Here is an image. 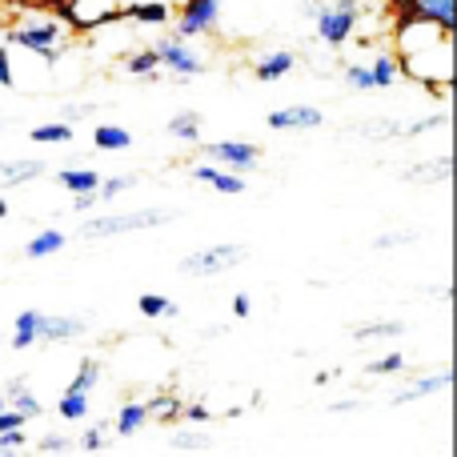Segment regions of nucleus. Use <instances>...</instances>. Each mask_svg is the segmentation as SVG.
<instances>
[{"label": "nucleus", "mask_w": 457, "mask_h": 457, "mask_svg": "<svg viewBox=\"0 0 457 457\" xmlns=\"http://www.w3.org/2000/svg\"><path fill=\"white\" fill-rule=\"evenodd\" d=\"M61 21L77 32L125 24V0H61Z\"/></svg>", "instance_id": "20e7f679"}, {"label": "nucleus", "mask_w": 457, "mask_h": 457, "mask_svg": "<svg viewBox=\"0 0 457 457\" xmlns=\"http://www.w3.org/2000/svg\"><path fill=\"white\" fill-rule=\"evenodd\" d=\"M297 69V53H289V48H281V53H269L257 61V69H253V77L261 80V85H269V80H281L289 77V72Z\"/></svg>", "instance_id": "4468645a"}, {"label": "nucleus", "mask_w": 457, "mask_h": 457, "mask_svg": "<svg viewBox=\"0 0 457 457\" xmlns=\"http://www.w3.org/2000/svg\"><path fill=\"white\" fill-rule=\"evenodd\" d=\"M96 381H101V361H96V357H85L80 370H77V378L69 381V389L72 394H88V389H96Z\"/></svg>", "instance_id": "c756f323"}, {"label": "nucleus", "mask_w": 457, "mask_h": 457, "mask_svg": "<svg viewBox=\"0 0 457 457\" xmlns=\"http://www.w3.org/2000/svg\"><path fill=\"white\" fill-rule=\"evenodd\" d=\"M4 405H8V397H4V394H0V410H4Z\"/></svg>", "instance_id": "5fc2aeb1"}, {"label": "nucleus", "mask_w": 457, "mask_h": 457, "mask_svg": "<svg viewBox=\"0 0 457 457\" xmlns=\"http://www.w3.org/2000/svg\"><path fill=\"white\" fill-rule=\"evenodd\" d=\"M37 317H40V309H24V313H16L12 349H32L37 345Z\"/></svg>", "instance_id": "412c9836"}, {"label": "nucleus", "mask_w": 457, "mask_h": 457, "mask_svg": "<svg viewBox=\"0 0 457 457\" xmlns=\"http://www.w3.org/2000/svg\"><path fill=\"white\" fill-rule=\"evenodd\" d=\"M217 173H221L217 165H193V169H189V177H193L197 185H213V177H217Z\"/></svg>", "instance_id": "09e8293b"}, {"label": "nucleus", "mask_w": 457, "mask_h": 457, "mask_svg": "<svg viewBox=\"0 0 457 457\" xmlns=\"http://www.w3.org/2000/svg\"><path fill=\"white\" fill-rule=\"evenodd\" d=\"M205 157L217 161V165L233 169V173H249V169L261 165V149L249 141H217V145H205Z\"/></svg>", "instance_id": "6e6552de"}, {"label": "nucleus", "mask_w": 457, "mask_h": 457, "mask_svg": "<svg viewBox=\"0 0 457 457\" xmlns=\"http://www.w3.org/2000/svg\"><path fill=\"white\" fill-rule=\"evenodd\" d=\"M96 205H101V197H96V193H72V217L93 213Z\"/></svg>", "instance_id": "a19ab883"}, {"label": "nucleus", "mask_w": 457, "mask_h": 457, "mask_svg": "<svg viewBox=\"0 0 457 457\" xmlns=\"http://www.w3.org/2000/svg\"><path fill=\"white\" fill-rule=\"evenodd\" d=\"M349 133L370 137V141H394V137H402V125H397V120L378 117V120H365V125H353Z\"/></svg>", "instance_id": "bb28decb"}, {"label": "nucleus", "mask_w": 457, "mask_h": 457, "mask_svg": "<svg viewBox=\"0 0 457 457\" xmlns=\"http://www.w3.org/2000/svg\"><path fill=\"white\" fill-rule=\"evenodd\" d=\"M181 413L193 426H209V421H213V410H205V405H181Z\"/></svg>", "instance_id": "a18cd8bd"}, {"label": "nucleus", "mask_w": 457, "mask_h": 457, "mask_svg": "<svg viewBox=\"0 0 457 457\" xmlns=\"http://www.w3.org/2000/svg\"><path fill=\"white\" fill-rule=\"evenodd\" d=\"M80 450H85V453H104V450H109V442H104V429H88V434L80 437Z\"/></svg>", "instance_id": "79ce46f5"}, {"label": "nucleus", "mask_w": 457, "mask_h": 457, "mask_svg": "<svg viewBox=\"0 0 457 457\" xmlns=\"http://www.w3.org/2000/svg\"><path fill=\"white\" fill-rule=\"evenodd\" d=\"M32 145H72L77 141V129L72 125H37L29 133Z\"/></svg>", "instance_id": "5701e85b"}, {"label": "nucleus", "mask_w": 457, "mask_h": 457, "mask_svg": "<svg viewBox=\"0 0 457 457\" xmlns=\"http://www.w3.org/2000/svg\"><path fill=\"white\" fill-rule=\"evenodd\" d=\"M37 453H77V442L64 434H45L37 442Z\"/></svg>", "instance_id": "e433bc0d"}, {"label": "nucleus", "mask_w": 457, "mask_h": 457, "mask_svg": "<svg viewBox=\"0 0 457 457\" xmlns=\"http://www.w3.org/2000/svg\"><path fill=\"white\" fill-rule=\"evenodd\" d=\"M24 445H29V437H24V426L4 429V434H0V453H21Z\"/></svg>", "instance_id": "58836bf2"}, {"label": "nucleus", "mask_w": 457, "mask_h": 457, "mask_svg": "<svg viewBox=\"0 0 457 457\" xmlns=\"http://www.w3.org/2000/svg\"><path fill=\"white\" fill-rule=\"evenodd\" d=\"M389 4H394V12H405V8H410L413 0H389Z\"/></svg>", "instance_id": "603ef678"}, {"label": "nucleus", "mask_w": 457, "mask_h": 457, "mask_svg": "<svg viewBox=\"0 0 457 457\" xmlns=\"http://www.w3.org/2000/svg\"><path fill=\"white\" fill-rule=\"evenodd\" d=\"M249 261V249L245 245H213V249H197L181 261V273L185 277H217L228 273V269L245 265Z\"/></svg>", "instance_id": "423d86ee"}, {"label": "nucleus", "mask_w": 457, "mask_h": 457, "mask_svg": "<svg viewBox=\"0 0 457 457\" xmlns=\"http://www.w3.org/2000/svg\"><path fill=\"white\" fill-rule=\"evenodd\" d=\"M345 85L353 88V93H373V88H378V80H373L370 64H345Z\"/></svg>", "instance_id": "473e14b6"}, {"label": "nucleus", "mask_w": 457, "mask_h": 457, "mask_svg": "<svg viewBox=\"0 0 457 457\" xmlns=\"http://www.w3.org/2000/svg\"><path fill=\"white\" fill-rule=\"evenodd\" d=\"M153 69H161V61H157V48H137V53H129L125 56V72H133V77H145V72H153Z\"/></svg>", "instance_id": "7c9ffc66"}, {"label": "nucleus", "mask_w": 457, "mask_h": 457, "mask_svg": "<svg viewBox=\"0 0 457 457\" xmlns=\"http://www.w3.org/2000/svg\"><path fill=\"white\" fill-rule=\"evenodd\" d=\"M213 189H217V193H225V197H241V193L249 189V185H245V177H241V173H233V169H228V173H217V177H213Z\"/></svg>", "instance_id": "c9c22d12"}, {"label": "nucleus", "mask_w": 457, "mask_h": 457, "mask_svg": "<svg viewBox=\"0 0 457 457\" xmlns=\"http://www.w3.org/2000/svg\"><path fill=\"white\" fill-rule=\"evenodd\" d=\"M269 129H277V133H293V129H321L325 125V112L313 109V104H289V109H273L265 117Z\"/></svg>", "instance_id": "1a4fd4ad"}, {"label": "nucleus", "mask_w": 457, "mask_h": 457, "mask_svg": "<svg viewBox=\"0 0 457 457\" xmlns=\"http://www.w3.org/2000/svg\"><path fill=\"white\" fill-rule=\"evenodd\" d=\"M370 69H373V80H378V88H394L397 77H402V64H397L394 53H378Z\"/></svg>", "instance_id": "393cba45"}, {"label": "nucleus", "mask_w": 457, "mask_h": 457, "mask_svg": "<svg viewBox=\"0 0 457 457\" xmlns=\"http://www.w3.org/2000/svg\"><path fill=\"white\" fill-rule=\"evenodd\" d=\"M329 410H333V413H353V410H357V402H333Z\"/></svg>", "instance_id": "3c124183"}, {"label": "nucleus", "mask_w": 457, "mask_h": 457, "mask_svg": "<svg viewBox=\"0 0 457 457\" xmlns=\"http://www.w3.org/2000/svg\"><path fill=\"white\" fill-rule=\"evenodd\" d=\"M221 21V0H181L177 4V40H193V37H205V32L217 29Z\"/></svg>", "instance_id": "0eeeda50"}, {"label": "nucleus", "mask_w": 457, "mask_h": 457, "mask_svg": "<svg viewBox=\"0 0 457 457\" xmlns=\"http://www.w3.org/2000/svg\"><path fill=\"white\" fill-rule=\"evenodd\" d=\"M405 370V357L397 353H386V357H378V361H370L365 365V373H370V378H389V373H402Z\"/></svg>", "instance_id": "f704fd0d"}, {"label": "nucleus", "mask_w": 457, "mask_h": 457, "mask_svg": "<svg viewBox=\"0 0 457 457\" xmlns=\"http://www.w3.org/2000/svg\"><path fill=\"white\" fill-rule=\"evenodd\" d=\"M405 321H370V325H357L353 337L357 341H389V337H402Z\"/></svg>", "instance_id": "b1692460"}, {"label": "nucleus", "mask_w": 457, "mask_h": 457, "mask_svg": "<svg viewBox=\"0 0 457 457\" xmlns=\"http://www.w3.org/2000/svg\"><path fill=\"white\" fill-rule=\"evenodd\" d=\"M56 413H61L64 421L88 418V394H72V389H64V397H61V405H56Z\"/></svg>", "instance_id": "2f4dec72"}, {"label": "nucleus", "mask_w": 457, "mask_h": 457, "mask_svg": "<svg viewBox=\"0 0 457 457\" xmlns=\"http://www.w3.org/2000/svg\"><path fill=\"white\" fill-rule=\"evenodd\" d=\"M137 181H141V177H137V173L109 177V181H104V177H101V185H96V197H101V201H112V197H120V193H129V189H133Z\"/></svg>", "instance_id": "72a5a7b5"}, {"label": "nucleus", "mask_w": 457, "mask_h": 457, "mask_svg": "<svg viewBox=\"0 0 457 457\" xmlns=\"http://www.w3.org/2000/svg\"><path fill=\"white\" fill-rule=\"evenodd\" d=\"M145 426H149V410H145V402H125L117 410V421H112V429H117L120 437H137Z\"/></svg>", "instance_id": "dca6fc26"}, {"label": "nucleus", "mask_w": 457, "mask_h": 457, "mask_svg": "<svg viewBox=\"0 0 457 457\" xmlns=\"http://www.w3.org/2000/svg\"><path fill=\"white\" fill-rule=\"evenodd\" d=\"M56 181H61V189H69V193H96L101 173H96V169H61Z\"/></svg>", "instance_id": "6ab92c4d"}, {"label": "nucleus", "mask_w": 457, "mask_h": 457, "mask_svg": "<svg viewBox=\"0 0 457 457\" xmlns=\"http://www.w3.org/2000/svg\"><path fill=\"white\" fill-rule=\"evenodd\" d=\"M0 85H4V88H16V77H12V53H8V45H0Z\"/></svg>", "instance_id": "c03bdc74"}, {"label": "nucleus", "mask_w": 457, "mask_h": 457, "mask_svg": "<svg viewBox=\"0 0 457 457\" xmlns=\"http://www.w3.org/2000/svg\"><path fill=\"white\" fill-rule=\"evenodd\" d=\"M169 450H173V453H209V450H213V437L197 434V429H189V434H173Z\"/></svg>", "instance_id": "cd10ccee"}, {"label": "nucleus", "mask_w": 457, "mask_h": 457, "mask_svg": "<svg viewBox=\"0 0 457 457\" xmlns=\"http://www.w3.org/2000/svg\"><path fill=\"white\" fill-rule=\"evenodd\" d=\"M0 217H8V201L4 197H0Z\"/></svg>", "instance_id": "864d4df0"}, {"label": "nucleus", "mask_w": 457, "mask_h": 457, "mask_svg": "<svg viewBox=\"0 0 457 457\" xmlns=\"http://www.w3.org/2000/svg\"><path fill=\"white\" fill-rule=\"evenodd\" d=\"M24 421H29V418H24L21 410H8V405H4V410H0V434H4V429H16V426H24Z\"/></svg>", "instance_id": "49530a36"}, {"label": "nucleus", "mask_w": 457, "mask_h": 457, "mask_svg": "<svg viewBox=\"0 0 457 457\" xmlns=\"http://www.w3.org/2000/svg\"><path fill=\"white\" fill-rule=\"evenodd\" d=\"M405 177H410V181H418V177H426V181H442V185H445V181H450V177H453V157H450V153H442V157H437V161H421V165H413Z\"/></svg>", "instance_id": "aec40b11"}, {"label": "nucleus", "mask_w": 457, "mask_h": 457, "mask_svg": "<svg viewBox=\"0 0 457 457\" xmlns=\"http://www.w3.org/2000/svg\"><path fill=\"white\" fill-rule=\"evenodd\" d=\"M69 241V237L61 233V228H40L37 237H32L29 245H24V257L29 261H40V257H53L56 249H61V245Z\"/></svg>", "instance_id": "a211bd4d"}, {"label": "nucleus", "mask_w": 457, "mask_h": 457, "mask_svg": "<svg viewBox=\"0 0 457 457\" xmlns=\"http://www.w3.org/2000/svg\"><path fill=\"white\" fill-rule=\"evenodd\" d=\"M394 45L402 77L418 80L426 88L450 93L453 88V32H442L437 24L413 16L410 8L394 16Z\"/></svg>", "instance_id": "f257e3e1"}, {"label": "nucleus", "mask_w": 457, "mask_h": 457, "mask_svg": "<svg viewBox=\"0 0 457 457\" xmlns=\"http://www.w3.org/2000/svg\"><path fill=\"white\" fill-rule=\"evenodd\" d=\"M93 145L101 153H125V149H133V133L120 129V125H96L93 129Z\"/></svg>", "instance_id": "f3484780"}, {"label": "nucleus", "mask_w": 457, "mask_h": 457, "mask_svg": "<svg viewBox=\"0 0 457 457\" xmlns=\"http://www.w3.org/2000/svg\"><path fill=\"white\" fill-rule=\"evenodd\" d=\"M125 21L133 24H169L173 4L169 0H125Z\"/></svg>", "instance_id": "f8f14e48"}, {"label": "nucleus", "mask_w": 457, "mask_h": 457, "mask_svg": "<svg viewBox=\"0 0 457 457\" xmlns=\"http://www.w3.org/2000/svg\"><path fill=\"white\" fill-rule=\"evenodd\" d=\"M145 410H149V421H177L181 418V397L177 394H161V397H153V402H145Z\"/></svg>", "instance_id": "a878e982"}, {"label": "nucleus", "mask_w": 457, "mask_h": 457, "mask_svg": "<svg viewBox=\"0 0 457 457\" xmlns=\"http://www.w3.org/2000/svg\"><path fill=\"white\" fill-rule=\"evenodd\" d=\"M445 112H437V117H421L418 125H410V129H402V137H421V133H434V129H445Z\"/></svg>", "instance_id": "ea45409f"}, {"label": "nucleus", "mask_w": 457, "mask_h": 457, "mask_svg": "<svg viewBox=\"0 0 457 457\" xmlns=\"http://www.w3.org/2000/svg\"><path fill=\"white\" fill-rule=\"evenodd\" d=\"M169 133H173L177 141L197 145L201 141V117H197V112H177V117L169 120Z\"/></svg>", "instance_id": "c85d7f7f"}, {"label": "nucleus", "mask_w": 457, "mask_h": 457, "mask_svg": "<svg viewBox=\"0 0 457 457\" xmlns=\"http://www.w3.org/2000/svg\"><path fill=\"white\" fill-rule=\"evenodd\" d=\"M101 112V104H64V120H80V117H93Z\"/></svg>", "instance_id": "de8ad7c7"}, {"label": "nucleus", "mask_w": 457, "mask_h": 457, "mask_svg": "<svg viewBox=\"0 0 457 457\" xmlns=\"http://www.w3.org/2000/svg\"><path fill=\"white\" fill-rule=\"evenodd\" d=\"M413 241H418V233H381L373 241V249H394V245H413Z\"/></svg>", "instance_id": "37998d69"}, {"label": "nucleus", "mask_w": 457, "mask_h": 457, "mask_svg": "<svg viewBox=\"0 0 457 457\" xmlns=\"http://www.w3.org/2000/svg\"><path fill=\"white\" fill-rule=\"evenodd\" d=\"M48 173V161L32 157V161H0V181L12 189V185H29L37 181V177Z\"/></svg>", "instance_id": "ddd939ff"}, {"label": "nucleus", "mask_w": 457, "mask_h": 457, "mask_svg": "<svg viewBox=\"0 0 457 457\" xmlns=\"http://www.w3.org/2000/svg\"><path fill=\"white\" fill-rule=\"evenodd\" d=\"M85 333V321L80 317H61V313H40L37 317V345H56V341H72Z\"/></svg>", "instance_id": "9d476101"}, {"label": "nucleus", "mask_w": 457, "mask_h": 457, "mask_svg": "<svg viewBox=\"0 0 457 457\" xmlns=\"http://www.w3.org/2000/svg\"><path fill=\"white\" fill-rule=\"evenodd\" d=\"M177 221V209H133V213H104L88 217L77 225L80 241H96V237H125V233H145V228H165Z\"/></svg>", "instance_id": "7ed1b4c3"}, {"label": "nucleus", "mask_w": 457, "mask_h": 457, "mask_svg": "<svg viewBox=\"0 0 457 457\" xmlns=\"http://www.w3.org/2000/svg\"><path fill=\"white\" fill-rule=\"evenodd\" d=\"M253 313V297L249 293H237L233 297V317H249Z\"/></svg>", "instance_id": "8fccbe9b"}, {"label": "nucleus", "mask_w": 457, "mask_h": 457, "mask_svg": "<svg viewBox=\"0 0 457 457\" xmlns=\"http://www.w3.org/2000/svg\"><path fill=\"white\" fill-rule=\"evenodd\" d=\"M153 48H157V61H161V69L169 72V80H173V85H185V80H193V77H201V72H205V56H197L189 48V40H177L173 32H169V37H161Z\"/></svg>", "instance_id": "39448f33"}, {"label": "nucleus", "mask_w": 457, "mask_h": 457, "mask_svg": "<svg viewBox=\"0 0 457 457\" xmlns=\"http://www.w3.org/2000/svg\"><path fill=\"white\" fill-rule=\"evenodd\" d=\"M453 386V370H442L434 378H421L413 386H405L402 394H394V405H405V402H418V397H429V394H442V389Z\"/></svg>", "instance_id": "2eb2a0df"}, {"label": "nucleus", "mask_w": 457, "mask_h": 457, "mask_svg": "<svg viewBox=\"0 0 457 457\" xmlns=\"http://www.w3.org/2000/svg\"><path fill=\"white\" fill-rule=\"evenodd\" d=\"M4 45L29 48L32 56H40L45 64H56L69 48V32H64L61 16H45V12H29L16 21V29L4 32Z\"/></svg>", "instance_id": "f03ea898"}, {"label": "nucleus", "mask_w": 457, "mask_h": 457, "mask_svg": "<svg viewBox=\"0 0 457 457\" xmlns=\"http://www.w3.org/2000/svg\"><path fill=\"white\" fill-rule=\"evenodd\" d=\"M137 309H141V317H153V321H157V317H177L181 313V305L169 301V297H161V293H141V297H137Z\"/></svg>", "instance_id": "4be33fe9"}, {"label": "nucleus", "mask_w": 457, "mask_h": 457, "mask_svg": "<svg viewBox=\"0 0 457 457\" xmlns=\"http://www.w3.org/2000/svg\"><path fill=\"white\" fill-rule=\"evenodd\" d=\"M410 12L437 24L442 32H457V0H413Z\"/></svg>", "instance_id": "9b49d317"}, {"label": "nucleus", "mask_w": 457, "mask_h": 457, "mask_svg": "<svg viewBox=\"0 0 457 457\" xmlns=\"http://www.w3.org/2000/svg\"><path fill=\"white\" fill-rule=\"evenodd\" d=\"M8 397H12V410H21V413H24V418H29V421L45 413V410H40V402H37V397L29 394V386H21V389H16V394H8Z\"/></svg>", "instance_id": "4c0bfd02"}]
</instances>
